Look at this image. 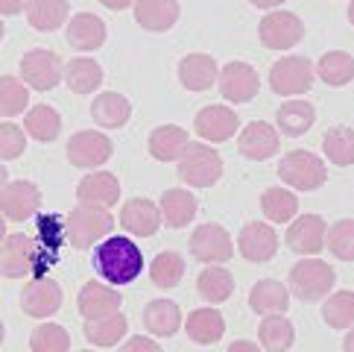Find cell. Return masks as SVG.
<instances>
[{"mask_svg":"<svg viewBox=\"0 0 354 352\" xmlns=\"http://www.w3.org/2000/svg\"><path fill=\"white\" fill-rule=\"evenodd\" d=\"M94 267L109 285H129L144 273V253L132 238H106L94 249Z\"/></svg>","mask_w":354,"mask_h":352,"instance_id":"6da1fadb","label":"cell"},{"mask_svg":"<svg viewBox=\"0 0 354 352\" xmlns=\"http://www.w3.org/2000/svg\"><path fill=\"white\" fill-rule=\"evenodd\" d=\"M0 244H3L0 247V273L6 279H21L27 273L32 279H39V276H44L47 264L56 261V256H50L39 244V238H32V235L15 232V235H6Z\"/></svg>","mask_w":354,"mask_h":352,"instance_id":"7a4b0ae2","label":"cell"},{"mask_svg":"<svg viewBox=\"0 0 354 352\" xmlns=\"http://www.w3.org/2000/svg\"><path fill=\"white\" fill-rule=\"evenodd\" d=\"M111 229H115V218L109 215V209H97V206H82L80 203L65 218V235L77 249L94 247L100 238H109Z\"/></svg>","mask_w":354,"mask_h":352,"instance_id":"3957f363","label":"cell"},{"mask_svg":"<svg viewBox=\"0 0 354 352\" xmlns=\"http://www.w3.org/2000/svg\"><path fill=\"white\" fill-rule=\"evenodd\" d=\"M334 282H337V273L331 270V264H325L319 258H301L290 270V291L301 303H319L325 294H331Z\"/></svg>","mask_w":354,"mask_h":352,"instance_id":"277c9868","label":"cell"},{"mask_svg":"<svg viewBox=\"0 0 354 352\" xmlns=\"http://www.w3.org/2000/svg\"><path fill=\"white\" fill-rule=\"evenodd\" d=\"M278 176L296 191H316L328 179V168L310 150H293L278 161Z\"/></svg>","mask_w":354,"mask_h":352,"instance_id":"5b68a950","label":"cell"},{"mask_svg":"<svg viewBox=\"0 0 354 352\" xmlns=\"http://www.w3.org/2000/svg\"><path fill=\"white\" fill-rule=\"evenodd\" d=\"M223 176V159L214 153L208 144H187V150L179 159V179L187 182L191 188H211L217 185Z\"/></svg>","mask_w":354,"mask_h":352,"instance_id":"8992f818","label":"cell"},{"mask_svg":"<svg viewBox=\"0 0 354 352\" xmlns=\"http://www.w3.org/2000/svg\"><path fill=\"white\" fill-rule=\"evenodd\" d=\"M62 73H65L62 71V59L53 53V50L32 47L21 59V80L27 82V88H35V91H50V88H56Z\"/></svg>","mask_w":354,"mask_h":352,"instance_id":"52a82bcc","label":"cell"},{"mask_svg":"<svg viewBox=\"0 0 354 352\" xmlns=\"http://www.w3.org/2000/svg\"><path fill=\"white\" fill-rule=\"evenodd\" d=\"M313 85V65L308 56H287L278 59L270 71V88L281 97H296L305 94Z\"/></svg>","mask_w":354,"mask_h":352,"instance_id":"ba28073f","label":"cell"},{"mask_svg":"<svg viewBox=\"0 0 354 352\" xmlns=\"http://www.w3.org/2000/svg\"><path fill=\"white\" fill-rule=\"evenodd\" d=\"M191 256L202 264H223L234 256V241L220 223H202L191 235Z\"/></svg>","mask_w":354,"mask_h":352,"instance_id":"9c48e42d","label":"cell"},{"mask_svg":"<svg viewBox=\"0 0 354 352\" xmlns=\"http://www.w3.org/2000/svg\"><path fill=\"white\" fill-rule=\"evenodd\" d=\"M258 35H261L263 47L290 50V47H296L301 42V35H305V24H301V18L293 15V12H270V15L261 18Z\"/></svg>","mask_w":354,"mask_h":352,"instance_id":"30bf717a","label":"cell"},{"mask_svg":"<svg viewBox=\"0 0 354 352\" xmlns=\"http://www.w3.org/2000/svg\"><path fill=\"white\" fill-rule=\"evenodd\" d=\"M115 153V144H111V138L97 132V130H85V132H77L68 141V161L73 168H100L106 165Z\"/></svg>","mask_w":354,"mask_h":352,"instance_id":"8fae6325","label":"cell"},{"mask_svg":"<svg viewBox=\"0 0 354 352\" xmlns=\"http://www.w3.org/2000/svg\"><path fill=\"white\" fill-rule=\"evenodd\" d=\"M41 209V191L39 185H32L27 179H18V182H6L3 191H0V211H3V218L9 220H30L39 215Z\"/></svg>","mask_w":354,"mask_h":352,"instance_id":"7c38bea8","label":"cell"},{"mask_svg":"<svg viewBox=\"0 0 354 352\" xmlns=\"http://www.w3.org/2000/svg\"><path fill=\"white\" fill-rule=\"evenodd\" d=\"M21 308L30 317H53L62 308V285L47 279V276L30 279L27 288L21 291Z\"/></svg>","mask_w":354,"mask_h":352,"instance_id":"4fadbf2b","label":"cell"},{"mask_svg":"<svg viewBox=\"0 0 354 352\" xmlns=\"http://www.w3.org/2000/svg\"><path fill=\"white\" fill-rule=\"evenodd\" d=\"M325 235H328V223L319 215H301L296 223H290L287 247L299 256H319L325 249Z\"/></svg>","mask_w":354,"mask_h":352,"instance_id":"5bb4252c","label":"cell"},{"mask_svg":"<svg viewBox=\"0 0 354 352\" xmlns=\"http://www.w3.org/2000/svg\"><path fill=\"white\" fill-rule=\"evenodd\" d=\"M258 88H261L258 73L246 62H229L220 71V91L232 103H249V100H255Z\"/></svg>","mask_w":354,"mask_h":352,"instance_id":"9a60e30c","label":"cell"},{"mask_svg":"<svg viewBox=\"0 0 354 352\" xmlns=\"http://www.w3.org/2000/svg\"><path fill=\"white\" fill-rule=\"evenodd\" d=\"M237 147L249 161H267V159H272L278 153L281 138H278V130L270 127V123L252 121V123H246V130L240 132Z\"/></svg>","mask_w":354,"mask_h":352,"instance_id":"2e32d148","label":"cell"},{"mask_svg":"<svg viewBox=\"0 0 354 352\" xmlns=\"http://www.w3.org/2000/svg\"><path fill=\"white\" fill-rule=\"evenodd\" d=\"M237 112L229 109V106H205L196 112V121H194V130L199 132V138H205V141H229V138L237 132Z\"/></svg>","mask_w":354,"mask_h":352,"instance_id":"e0dca14e","label":"cell"},{"mask_svg":"<svg viewBox=\"0 0 354 352\" xmlns=\"http://www.w3.org/2000/svg\"><path fill=\"white\" fill-rule=\"evenodd\" d=\"M77 200L82 206H97V209H111L120 203V179L109 170H97L85 176L77 188Z\"/></svg>","mask_w":354,"mask_h":352,"instance_id":"ac0fdd59","label":"cell"},{"mask_svg":"<svg viewBox=\"0 0 354 352\" xmlns=\"http://www.w3.org/2000/svg\"><path fill=\"white\" fill-rule=\"evenodd\" d=\"M237 249L246 261H270L278 253V235L270 223H246L240 229Z\"/></svg>","mask_w":354,"mask_h":352,"instance_id":"d6986e66","label":"cell"},{"mask_svg":"<svg viewBox=\"0 0 354 352\" xmlns=\"http://www.w3.org/2000/svg\"><path fill=\"white\" fill-rule=\"evenodd\" d=\"M120 303H123V294H118L111 285H103V282H85L82 291H80V314L85 320L91 317H109V314L120 311Z\"/></svg>","mask_w":354,"mask_h":352,"instance_id":"ffe728a7","label":"cell"},{"mask_svg":"<svg viewBox=\"0 0 354 352\" xmlns=\"http://www.w3.org/2000/svg\"><path fill=\"white\" fill-rule=\"evenodd\" d=\"M120 226L129 235H138V238H149L161 229V209L149 200H129L123 209H120Z\"/></svg>","mask_w":354,"mask_h":352,"instance_id":"44dd1931","label":"cell"},{"mask_svg":"<svg viewBox=\"0 0 354 352\" xmlns=\"http://www.w3.org/2000/svg\"><path fill=\"white\" fill-rule=\"evenodd\" d=\"M135 21L147 33H167L179 21V0H135Z\"/></svg>","mask_w":354,"mask_h":352,"instance_id":"7402d4cb","label":"cell"},{"mask_svg":"<svg viewBox=\"0 0 354 352\" xmlns=\"http://www.w3.org/2000/svg\"><path fill=\"white\" fill-rule=\"evenodd\" d=\"M217 77H220L217 59L208 53H187L179 62V80L187 91H208Z\"/></svg>","mask_w":354,"mask_h":352,"instance_id":"603a6c76","label":"cell"},{"mask_svg":"<svg viewBox=\"0 0 354 352\" xmlns=\"http://www.w3.org/2000/svg\"><path fill=\"white\" fill-rule=\"evenodd\" d=\"M106 21L91 15V12H80L73 15V21L68 24V44L73 50H97L106 44Z\"/></svg>","mask_w":354,"mask_h":352,"instance_id":"cb8c5ba5","label":"cell"},{"mask_svg":"<svg viewBox=\"0 0 354 352\" xmlns=\"http://www.w3.org/2000/svg\"><path fill=\"white\" fill-rule=\"evenodd\" d=\"M249 308L255 314H284L290 308V291L278 279H261L249 291Z\"/></svg>","mask_w":354,"mask_h":352,"instance_id":"d4e9b609","label":"cell"},{"mask_svg":"<svg viewBox=\"0 0 354 352\" xmlns=\"http://www.w3.org/2000/svg\"><path fill=\"white\" fill-rule=\"evenodd\" d=\"M91 118H94L97 127L118 130L132 118V106H129V100H126L123 94L103 91V94H97V100L91 103Z\"/></svg>","mask_w":354,"mask_h":352,"instance_id":"484cf974","label":"cell"},{"mask_svg":"<svg viewBox=\"0 0 354 352\" xmlns=\"http://www.w3.org/2000/svg\"><path fill=\"white\" fill-rule=\"evenodd\" d=\"M196 197L191 191H185V188H170V191H164L161 197V220L170 226V229H182L187 226L194 218H196Z\"/></svg>","mask_w":354,"mask_h":352,"instance_id":"4316f807","label":"cell"},{"mask_svg":"<svg viewBox=\"0 0 354 352\" xmlns=\"http://www.w3.org/2000/svg\"><path fill=\"white\" fill-rule=\"evenodd\" d=\"M187 144H191V138H187V132L182 127H176V123L156 127L153 135H149V153L158 161H179Z\"/></svg>","mask_w":354,"mask_h":352,"instance_id":"83f0119b","label":"cell"},{"mask_svg":"<svg viewBox=\"0 0 354 352\" xmlns=\"http://www.w3.org/2000/svg\"><path fill=\"white\" fill-rule=\"evenodd\" d=\"M185 329H187V337H191L194 344L208 346V344H217L225 335V320L217 308H196V311H191Z\"/></svg>","mask_w":354,"mask_h":352,"instance_id":"f1b7e54d","label":"cell"},{"mask_svg":"<svg viewBox=\"0 0 354 352\" xmlns=\"http://www.w3.org/2000/svg\"><path fill=\"white\" fill-rule=\"evenodd\" d=\"M71 3L68 0H30L27 3V21L32 30L39 33H53L68 21Z\"/></svg>","mask_w":354,"mask_h":352,"instance_id":"f546056e","label":"cell"},{"mask_svg":"<svg viewBox=\"0 0 354 352\" xmlns=\"http://www.w3.org/2000/svg\"><path fill=\"white\" fill-rule=\"evenodd\" d=\"M144 326L158 337H170L179 332L182 311L173 299H153V303L144 308Z\"/></svg>","mask_w":354,"mask_h":352,"instance_id":"4dcf8cb0","label":"cell"},{"mask_svg":"<svg viewBox=\"0 0 354 352\" xmlns=\"http://www.w3.org/2000/svg\"><path fill=\"white\" fill-rule=\"evenodd\" d=\"M196 291H199V297L205 299V303L220 306V303H225V299L234 294V276L225 267H220V264H211L208 270L199 273Z\"/></svg>","mask_w":354,"mask_h":352,"instance_id":"1f68e13d","label":"cell"},{"mask_svg":"<svg viewBox=\"0 0 354 352\" xmlns=\"http://www.w3.org/2000/svg\"><path fill=\"white\" fill-rule=\"evenodd\" d=\"M258 337H261V346L267 352H287L296 341V329L287 317H281V314H270V317L261 320Z\"/></svg>","mask_w":354,"mask_h":352,"instance_id":"d6a6232c","label":"cell"},{"mask_svg":"<svg viewBox=\"0 0 354 352\" xmlns=\"http://www.w3.org/2000/svg\"><path fill=\"white\" fill-rule=\"evenodd\" d=\"M82 329H85V337L94 346H115L120 337L126 335V329H129V320H126L120 311H115V314H109V317L85 320Z\"/></svg>","mask_w":354,"mask_h":352,"instance_id":"836d02e7","label":"cell"},{"mask_svg":"<svg viewBox=\"0 0 354 352\" xmlns=\"http://www.w3.org/2000/svg\"><path fill=\"white\" fill-rule=\"evenodd\" d=\"M275 121H278V130H281L287 138H299L313 127L316 109L310 103H305V100H290V103H284L281 109H278Z\"/></svg>","mask_w":354,"mask_h":352,"instance_id":"e575fe53","label":"cell"},{"mask_svg":"<svg viewBox=\"0 0 354 352\" xmlns=\"http://www.w3.org/2000/svg\"><path fill=\"white\" fill-rule=\"evenodd\" d=\"M24 130H27L30 138H35V141H56L59 132H62V118H59V112L53 106H32L27 112V118H24Z\"/></svg>","mask_w":354,"mask_h":352,"instance_id":"d590c367","label":"cell"},{"mask_svg":"<svg viewBox=\"0 0 354 352\" xmlns=\"http://www.w3.org/2000/svg\"><path fill=\"white\" fill-rule=\"evenodd\" d=\"M322 153L331 159V165H337V168L354 165V130L346 127V123L331 127L322 138Z\"/></svg>","mask_w":354,"mask_h":352,"instance_id":"8d00e7d4","label":"cell"},{"mask_svg":"<svg viewBox=\"0 0 354 352\" xmlns=\"http://www.w3.org/2000/svg\"><path fill=\"white\" fill-rule=\"evenodd\" d=\"M65 82L73 94H91L103 82V68L94 59H71L65 68Z\"/></svg>","mask_w":354,"mask_h":352,"instance_id":"74e56055","label":"cell"},{"mask_svg":"<svg viewBox=\"0 0 354 352\" xmlns=\"http://www.w3.org/2000/svg\"><path fill=\"white\" fill-rule=\"evenodd\" d=\"M316 73H319L322 82L339 88L354 80V59L346 50H328V53L316 62Z\"/></svg>","mask_w":354,"mask_h":352,"instance_id":"f35d334b","label":"cell"},{"mask_svg":"<svg viewBox=\"0 0 354 352\" xmlns=\"http://www.w3.org/2000/svg\"><path fill=\"white\" fill-rule=\"evenodd\" d=\"M261 209L263 215H267L272 223H287L296 218L299 211V200L293 191H287V188H267V191L261 194Z\"/></svg>","mask_w":354,"mask_h":352,"instance_id":"ab89813d","label":"cell"},{"mask_svg":"<svg viewBox=\"0 0 354 352\" xmlns=\"http://www.w3.org/2000/svg\"><path fill=\"white\" fill-rule=\"evenodd\" d=\"M149 279L158 288H176L185 279V258L179 253H173V249L158 253L153 264H149Z\"/></svg>","mask_w":354,"mask_h":352,"instance_id":"60d3db41","label":"cell"},{"mask_svg":"<svg viewBox=\"0 0 354 352\" xmlns=\"http://www.w3.org/2000/svg\"><path fill=\"white\" fill-rule=\"evenodd\" d=\"M30 106V88L15 77H0V115L15 118Z\"/></svg>","mask_w":354,"mask_h":352,"instance_id":"b9f144b4","label":"cell"},{"mask_svg":"<svg viewBox=\"0 0 354 352\" xmlns=\"http://www.w3.org/2000/svg\"><path fill=\"white\" fill-rule=\"evenodd\" d=\"M30 346H32V352H68L71 335L65 326H59V323H41L32 329Z\"/></svg>","mask_w":354,"mask_h":352,"instance_id":"7bdbcfd3","label":"cell"},{"mask_svg":"<svg viewBox=\"0 0 354 352\" xmlns=\"http://www.w3.org/2000/svg\"><path fill=\"white\" fill-rule=\"evenodd\" d=\"M322 320L331 329H348L354 326V291H339L322 306Z\"/></svg>","mask_w":354,"mask_h":352,"instance_id":"ee69618b","label":"cell"},{"mask_svg":"<svg viewBox=\"0 0 354 352\" xmlns=\"http://www.w3.org/2000/svg\"><path fill=\"white\" fill-rule=\"evenodd\" d=\"M325 249L339 261H354V220H337L325 235Z\"/></svg>","mask_w":354,"mask_h":352,"instance_id":"f6af8a7d","label":"cell"},{"mask_svg":"<svg viewBox=\"0 0 354 352\" xmlns=\"http://www.w3.org/2000/svg\"><path fill=\"white\" fill-rule=\"evenodd\" d=\"M24 150H27V132H24V127L3 121L0 123V161L21 159Z\"/></svg>","mask_w":354,"mask_h":352,"instance_id":"bcb514c9","label":"cell"},{"mask_svg":"<svg viewBox=\"0 0 354 352\" xmlns=\"http://www.w3.org/2000/svg\"><path fill=\"white\" fill-rule=\"evenodd\" d=\"M35 226H39V235H35V238H39V244L47 249L50 256L59 258V247H62V241L68 238L62 218H59V215H41Z\"/></svg>","mask_w":354,"mask_h":352,"instance_id":"7dc6e473","label":"cell"},{"mask_svg":"<svg viewBox=\"0 0 354 352\" xmlns=\"http://www.w3.org/2000/svg\"><path fill=\"white\" fill-rule=\"evenodd\" d=\"M120 352H161V346L156 341H149V337H144V335H135L120 346Z\"/></svg>","mask_w":354,"mask_h":352,"instance_id":"c3c4849f","label":"cell"},{"mask_svg":"<svg viewBox=\"0 0 354 352\" xmlns=\"http://www.w3.org/2000/svg\"><path fill=\"white\" fill-rule=\"evenodd\" d=\"M30 0H0V15H18L27 9Z\"/></svg>","mask_w":354,"mask_h":352,"instance_id":"681fc988","label":"cell"},{"mask_svg":"<svg viewBox=\"0 0 354 352\" xmlns=\"http://www.w3.org/2000/svg\"><path fill=\"white\" fill-rule=\"evenodd\" d=\"M229 352H261L252 341H234L232 346H229Z\"/></svg>","mask_w":354,"mask_h":352,"instance_id":"f907efd6","label":"cell"},{"mask_svg":"<svg viewBox=\"0 0 354 352\" xmlns=\"http://www.w3.org/2000/svg\"><path fill=\"white\" fill-rule=\"evenodd\" d=\"M106 9H126V6H132L135 0H100Z\"/></svg>","mask_w":354,"mask_h":352,"instance_id":"816d5d0a","label":"cell"},{"mask_svg":"<svg viewBox=\"0 0 354 352\" xmlns=\"http://www.w3.org/2000/svg\"><path fill=\"white\" fill-rule=\"evenodd\" d=\"M252 6H258V9H275V6H281L284 0H249Z\"/></svg>","mask_w":354,"mask_h":352,"instance_id":"f5cc1de1","label":"cell"},{"mask_svg":"<svg viewBox=\"0 0 354 352\" xmlns=\"http://www.w3.org/2000/svg\"><path fill=\"white\" fill-rule=\"evenodd\" d=\"M343 352H354V329L346 335V341H343Z\"/></svg>","mask_w":354,"mask_h":352,"instance_id":"db71d44e","label":"cell"},{"mask_svg":"<svg viewBox=\"0 0 354 352\" xmlns=\"http://www.w3.org/2000/svg\"><path fill=\"white\" fill-rule=\"evenodd\" d=\"M6 179H9V173H6V168H3V161H0V191H3Z\"/></svg>","mask_w":354,"mask_h":352,"instance_id":"11a10c76","label":"cell"},{"mask_svg":"<svg viewBox=\"0 0 354 352\" xmlns=\"http://www.w3.org/2000/svg\"><path fill=\"white\" fill-rule=\"evenodd\" d=\"M6 238V223H3V218H0V241Z\"/></svg>","mask_w":354,"mask_h":352,"instance_id":"9f6ffc18","label":"cell"},{"mask_svg":"<svg viewBox=\"0 0 354 352\" xmlns=\"http://www.w3.org/2000/svg\"><path fill=\"white\" fill-rule=\"evenodd\" d=\"M348 21L354 24V0H351V6H348Z\"/></svg>","mask_w":354,"mask_h":352,"instance_id":"6f0895ef","label":"cell"},{"mask_svg":"<svg viewBox=\"0 0 354 352\" xmlns=\"http://www.w3.org/2000/svg\"><path fill=\"white\" fill-rule=\"evenodd\" d=\"M3 337H6V329H3V320H0V344H3Z\"/></svg>","mask_w":354,"mask_h":352,"instance_id":"680465c9","label":"cell"},{"mask_svg":"<svg viewBox=\"0 0 354 352\" xmlns=\"http://www.w3.org/2000/svg\"><path fill=\"white\" fill-rule=\"evenodd\" d=\"M3 35H6V30H3V21H0V42H3Z\"/></svg>","mask_w":354,"mask_h":352,"instance_id":"91938a15","label":"cell"},{"mask_svg":"<svg viewBox=\"0 0 354 352\" xmlns=\"http://www.w3.org/2000/svg\"><path fill=\"white\" fill-rule=\"evenodd\" d=\"M82 352H91V349H82Z\"/></svg>","mask_w":354,"mask_h":352,"instance_id":"94428289","label":"cell"}]
</instances>
